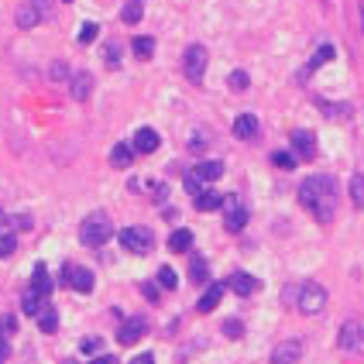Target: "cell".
Returning a JSON list of instances; mask_svg holds the SVG:
<instances>
[{
  "label": "cell",
  "instance_id": "3957f363",
  "mask_svg": "<svg viewBox=\"0 0 364 364\" xmlns=\"http://www.w3.org/2000/svg\"><path fill=\"white\" fill-rule=\"evenodd\" d=\"M295 309L302 316H320L327 309V289L320 282H302L295 289Z\"/></svg>",
  "mask_w": 364,
  "mask_h": 364
},
{
  "label": "cell",
  "instance_id": "8d00e7d4",
  "mask_svg": "<svg viewBox=\"0 0 364 364\" xmlns=\"http://www.w3.org/2000/svg\"><path fill=\"white\" fill-rule=\"evenodd\" d=\"M17 251V237L14 234H0V258H10Z\"/></svg>",
  "mask_w": 364,
  "mask_h": 364
},
{
  "label": "cell",
  "instance_id": "8992f818",
  "mask_svg": "<svg viewBox=\"0 0 364 364\" xmlns=\"http://www.w3.org/2000/svg\"><path fill=\"white\" fill-rule=\"evenodd\" d=\"M220 210H224V227L230 230V234H241L244 227H248V206L241 203V196H224V203H220Z\"/></svg>",
  "mask_w": 364,
  "mask_h": 364
},
{
  "label": "cell",
  "instance_id": "74e56055",
  "mask_svg": "<svg viewBox=\"0 0 364 364\" xmlns=\"http://www.w3.org/2000/svg\"><path fill=\"white\" fill-rule=\"evenodd\" d=\"M185 192H189V196H199V192H203V189H206V182L203 179H196V176H192V172H185Z\"/></svg>",
  "mask_w": 364,
  "mask_h": 364
},
{
  "label": "cell",
  "instance_id": "f907efd6",
  "mask_svg": "<svg viewBox=\"0 0 364 364\" xmlns=\"http://www.w3.org/2000/svg\"><path fill=\"white\" fill-rule=\"evenodd\" d=\"M62 364H76V361H62Z\"/></svg>",
  "mask_w": 364,
  "mask_h": 364
},
{
  "label": "cell",
  "instance_id": "e575fe53",
  "mask_svg": "<svg viewBox=\"0 0 364 364\" xmlns=\"http://www.w3.org/2000/svg\"><path fill=\"white\" fill-rule=\"evenodd\" d=\"M96 35H100V24L87 21V24L80 28V45H93V42H96Z\"/></svg>",
  "mask_w": 364,
  "mask_h": 364
},
{
  "label": "cell",
  "instance_id": "f546056e",
  "mask_svg": "<svg viewBox=\"0 0 364 364\" xmlns=\"http://www.w3.org/2000/svg\"><path fill=\"white\" fill-rule=\"evenodd\" d=\"M351 203H354L358 210H364V176L361 172L351 179Z\"/></svg>",
  "mask_w": 364,
  "mask_h": 364
},
{
  "label": "cell",
  "instance_id": "ffe728a7",
  "mask_svg": "<svg viewBox=\"0 0 364 364\" xmlns=\"http://www.w3.org/2000/svg\"><path fill=\"white\" fill-rule=\"evenodd\" d=\"M134 155H138L134 145H124V141H120V145H113V152H110V165H113V169H131Z\"/></svg>",
  "mask_w": 364,
  "mask_h": 364
},
{
  "label": "cell",
  "instance_id": "7dc6e473",
  "mask_svg": "<svg viewBox=\"0 0 364 364\" xmlns=\"http://www.w3.org/2000/svg\"><path fill=\"white\" fill-rule=\"evenodd\" d=\"M131 364H155V354H138Z\"/></svg>",
  "mask_w": 364,
  "mask_h": 364
},
{
  "label": "cell",
  "instance_id": "7a4b0ae2",
  "mask_svg": "<svg viewBox=\"0 0 364 364\" xmlns=\"http://www.w3.org/2000/svg\"><path fill=\"white\" fill-rule=\"evenodd\" d=\"M110 237H113V224H110L107 213H90V217L80 224V241H83L87 248H103Z\"/></svg>",
  "mask_w": 364,
  "mask_h": 364
},
{
  "label": "cell",
  "instance_id": "52a82bcc",
  "mask_svg": "<svg viewBox=\"0 0 364 364\" xmlns=\"http://www.w3.org/2000/svg\"><path fill=\"white\" fill-rule=\"evenodd\" d=\"M117 237H120L124 251H131V255H148L155 248V234L148 227H124Z\"/></svg>",
  "mask_w": 364,
  "mask_h": 364
},
{
  "label": "cell",
  "instance_id": "d6a6232c",
  "mask_svg": "<svg viewBox=\"0 0 364 364\" xmlns=\"http://www.w3.org/2000/svg\"><path fill=\"white\" fill-rule=\"evenodd\" d=\"M272 165H275V169H285V172H289V169H295V152H275Z\"/></svg>",
  "mask_w": 364,
  "mask_h": 364
},
{
  "label": "cell",
  "instance_id": "bcb514c9",
  "mask_svg": "<svg viewBox=\"0 0 364 364\" xmlns=\"http://www.w3.org/2000/svg\"><path fill=\"white\" fill-rule=\"evenodd\" d=\"M93 364H117V358H110V354H96Z\"/></svg>",
  "mask_w": 364,
  "mask_h": 364
},
{
  "label": "cell",
  "instance_id": "f6af8a7d",
  "mask_svg": "<svg viewBox=\"0 0 364 364\" xmlns=\"http://www.w3.org/2000/svg\"><path fill=\"white\" fill-rule=\"evenodd\" d=\"M141 292H145V299H152V302L158 299V289H155L152 282H145V285H141Z\"/></svg>",
  "mask_w": 364,
  "mask_h": 364
},
{
  "label": "cell",
  "instance_id": "8fae6325",
  "mask_svg": "<svg viewBox=\"0 0 364 364\" xmlns=\"http://www.w3.org/2000/svg\"><path fill=\"white\" fill-rule=\"evenodd\" d=\"M145 330H148L145 316H131V320H124V327L117 330V340H120L124 347H131V344H138V340L145 337Z\"/></svg>",
  "mask_w": 364,
  "mask_h": 364
},
{
  "label": "cell",
  "instance_id": "30bf717a",
  "mask_svg": "<svg viewBox=\"0 0 364 364\" xmlns=\"http://www.w3.org/2000/svg\"><path fill=\"white\" fill-rule=\"evenodd\" d=\"M292 152H295V158H316V134L313 131H292Z\"/></svg>",
  "mask_w": 364,
  "mask_h": 364
},
{
  "label": "cell",
  "instance_id": "4fadbf2b",
  "mask_svg": "<svg viewBox=\"0 0 364 364\" xmlns=\"http://www.w3.org/2000/svg\"><path fill=\"white\" fill-rule=\"evenodd\" d=\"M224 292H227V285H224V282H210V285H206V292L199 295V302H196V309H199V313H213V309L220 306V299H224Z\"/></svg>",
  "mask_w": 364,
  "mask_h": 364
},
{
  "label": "cell",
  "instance_id": "cb8c5ba5",
  "mask_svg": "<svg viewBox=\"0 0 364 364\" xmlns=\"http://www.w3.org/2000/svg\"><path fill=\"white\" fill-rule=\"evenodd\" d=\"M131 52H134L141 62H148V59L155 55V38H148V35H138V38L131 42Z\"/></svg>",
  "mask_w": 364,
  "mask_h": 364
},
{
  "label": "cell",
  "instance_id": "1f68e13d",
  "mask_svg": "<svg viewBox=\"0 0 364 364\" xmlns=\"http://www.w3.org/2000/svg\"><path fill=\"white\" fill-rule=\"evenodd\" d=\"M158 285H162V289H176V285H179V275H176L172 265H162V269H158Z\"/></svg>",
  "mask_w": 364,
  "mask_h": 364
},
{
  "label": "cell",
  "instance_id": "ab89813d",
  "mask_svg": "<svg viewBox=\"0 0 364 364\" xmlns=\"http://www.w3.org/2000/svg\"><path fill=\"white\" fill-rule=\"evenodd\" d=\"M7 224H10L14 230H31V217H28V213H17V217H7Z\"/></svg>",
  "mask_w": 364,
  "mask_h": 364
},
{
  "label": "cell",
  "instance_id": "d590c367",
  "mask_svg": "<svg viewBox=\"0 0 364 364\" xmlns=\"http://www.w3.org/2000/svg\"><path fill=\"white\" fill-rule=\"evenodd\" d=\"M224 337L241 340V337H244V323H241V320H227V323H224Z\"/></svg>",
  "mask_w": 364,
  "mask_h": 364
},
{
  "label": "cell",
  "instance_id": "5bb4252c",
  "mask_svg": "<svg viewBox=\"0 0 364 364\" xmlns=\"http://www.w3.org/2000/svg\"><path fill=\"white\" fill-rule=\"evenodd\" d=\"M302 358V340H282L272 351V364H295Z\"/></svg>",
  "mask_w": 364,
  "mask_h": 364
},
{
  "label": "cell",
  "instance_id": "9a60e30c",
  "mask_svg": "<svg viewBox=\"0 0 364 364\" xmlns=\"http://www.w3.org/2000/svg\"><path fill=\"white\" fill-rule=\"evenodd\" d=\"M227 289L237 292V295H251V292L262 289V282H258L255 275H248V272H234L230 278H227Z\"/></svg>",
  "mask_w": 364,
  "mask_h": 364
},
{
  "label": "cell",
  "instance_id": "c3c4849f",
  "mask_svg": "<svg viewBox=\"0 0 364 364\" xmlns=\"http://www.w3.org/2000/svg\"><path fill=\"white\" fill-rule=\"evenodd\" d=\"M0 234H7V213L0 210Z\"/></svg>",
  "mask_w": 364,
  "mask_h": 364
},
{
  "label": "cell",
  "instance_id": "44dd1931",
  "mask_svg": "<svg viewBox=\"0 0 364 364\" xmlns=\"http://www.w3.org/2000/svg\"><path fill=\"white\" fill-rule=\"evenodd\" d=\"M220 203H224V196H220V192H213V189H203L199 196H192V206H196L199 213H210V210H220Z\"/></svg>",
  "mask_w": 364,
  "mask_h": 364
},
{
  "label": "cell",
  "instance_id": "7c38bea8",
  "mask_svg": "<svg viewBox=\"0 0 364 364\" xmlns=\"http://www.w3.org/2000/svg\"><path fill=\"white\" fill-rule=\"evenodd\" d=\"M134 152L138 155H152V152H158V145H162V138H158V131L155 127H141L138 134H134Z\"/></svg>",
  "mask_w": 364,
  "mask_h": 364
},
{
  "label": "cell",
  "instance_id": "484cf974",
  "mask_svg": "<svg viewBox=\"0 0 364 364\" xmlns=\"http://www.w3.org/2000/svg\"><path fill=\"white\" fill-rule=\"evenodd\" d=\"M189 278H192L196 285H210V265H206V258H196V255H192V262H189Z\"/></svg>",
  "mask_w": 364,
  "mask_h": 364
},
{
  "label": "cell",
  "instance_id": "ee69618b",
  "mask_svg": "<svg viewBox=\"0 0 364 364\" xmlns=\"http://www.w3.org/2000/svg\"><path fill=\"white\" fill-rule=\"evenodd\" d=\"M10 361V344H7V337H0V364Z\"/></svg>",
  "mask_w": 364,
  "mask_h": 364
},
{
  "label": "cell",
  "instance_id": "4316f807",
  "mask_svg": "<svg viewBox=\"0 0 364 364\" xmlns=\"http://www.w3.org/2000/svg\"><path fill=\"white\" fill-rule=\"evenodd\" d=\"M189 248H192V230L182 227V230H176V234L169 237V251H172V255H185Z\"/></svg>",
  "mask_w": 364,
  "mask_h": 364
},
{
  "label": "cell",
  "instance_id": "60d3db41",
  "mask_svg": "<svg viewBox=\"0 0 364 364\" xmlns=\"http://www.w3.org/2000/svg\"><path fill=\"white\" fill-rule=\"evenodd\" d=\"M100 347H103V344H100V337H87V340L80 344V351H83V354H100Z\"/></svg>",
  "mask_w": 364,
  "mask_h": 364
},
{
  "label": "cell",
  "instance_id": "9c48e42d",
  "mask_svg": "<svg viewBox=\"0 0 364 364\" xmlns=\"http://www.w3.org/2000/svg\"><path fill=\"white\" fill-rule=\"evenodd\" d=\"M42 17H45V10H42L35 0L21 3V7H17V14H14V21H17V28H21V31H31V28H38V24H42Z\"/></svg>",
  "mask_w": 364,
  "mask_h": 364
},
{
  "label": "cell",
  "instance_id": "836d02e7",
  "mask_svg": "<svg viewBox=\"0 0 364 364\" xmlns=\"http://www.w3.org/2000/svg\"><path fill=\"white\" fill-rule=\"evenodd\" d=\"M227 83H230V90H237V93H244L248 87H251V80H248V73H244V69H234Z\"/></svg>",
  "mask_w": 364,
  "mask_h": 364
},
{
  "label": "cell",
  "instance_id": "ba28073f",
  "mask_svg": "<svg viewBox=\"0 0 364 364\" xmlns=\"http://www.w3.org/2000/svg\"><path fill=\"white\" fill-rule=\"evenodd\" d=\"M62 282H66L69 289L83 292V295H87V292H93V272H90V269H80V265H73V262L62 269Z\"/></svg>",
  "mask_w": 364,
  "mask_h": 364
},
{
  "label": "cell",
  "instance_id": "83f0119b",
  "mask_svg": "<svg viewBox=\"0 0 364 364\" xmlns=\"http://www.w3.org/2000/svg\"><path fill=\"white\" fill-rule=\"evenodd\" d=\"M316 107H320L327 117H337V120H347V117H351V103H327V100H316Z\"/></svg>",
  "mask_w": 364,
  "mask_h": 364
},
{
  "label": "cell",
  "instance_id": "2e32d148",
  "mask_svg": "<svg viewBox=\"0 0 364 364\" xmlns=\"http://www.w3.org/2000/svg\"><path fill=\"white\" fill-rule=\"evenodd\" d=\"M234 138L255 141V138H258V117H255V113H241V117L234 120Z\"/></svg>",
  "mask_w": 364,
  "mask_h": 364
},
{
  "label": "cell",
  "instance_id": "816d5d0a",
  "mask_svg": "<svg viewBox=\"0 0 364 364\" xmlns=\"http://www.w3.org/2000/svg\"><path fill=\"white\" fill-rule=\"evenodd\" d=\"M62 3H73V0H62Z\"/></svg>",
  "mask_w": 364,
  "mask_h": 364
},
{
  "label": "cell",
  "instance_id": "d4e9b609",
  "mask_svg": "<svg viewBox=\"0 0 364 364\" xmlns=\"http://www.w3.org/2000/svg\"><path fill=\"white\" fill-rule=\"evenodd\" d=\"M141 17H145V0H124L120 21H124V24H138Z\"/></svg>",
  "mask_w": 364,
  "mask_h": 364
},
{
  "label": "cell",
  "instance_id": "7402d4cb",
  "mask_svg": "<svg viewBox=\"0 0 364 364\" xmlns=\"http://www.w3.org/2000/svg\"><path fill=\"white\" fill-rule=\"evenodd\" d=\"M196 179H203V182H217L220 176H224V162H199L196 169H189Z\"/></svg>",
  "mask_w": 364,
  "mask_h": 364
},
{
  "label": "cell",
  "instance_id": "6da1fadb",
  "mask_svg": "<svg viewBox=\"0 0 364 364\" xmlns=\"http://www.w3.org/2000/svg\"><path fill=\"white\" fill-rule=\"evenodd\" d=\"M299 203L320 224H334V217H337V182L330 176H309L299 185Z\"/></svg>",
  "mask_w": 364,
  "mask_h": 364
},
{
  "label": "cell",
  "instance_id": "ac0fdd59",
  "mask_svg": "<svg viewBox=\"0 0 364 364\" xmlns=\"http://www.w3.org/2000/svg\"><path fill=\"white\" fill-rule=\"evenodd\" d=\"M45 306H48V299H45L42 292H35V289H24V295H21V313H24V316H38Z\"/></svg>",
  "mask_w": 364,
  "mask_h": 364
},
{
  "label": "cell",
  "instance_id": "7bdbcfd3",
  "mask_svg": "<svg viewBox=\"0 0 364 364\" xmlns=\"http://www.w3.org/2000/svg\"><path fill=\"white\" fill-rule=\"evenodd\" d=\"M189 152H206V134H192V141H189Z\"/></svg>",
  "mask_w": 364,
  "mask_h": 364
},
{
  "label": "cell",
  "instance_id": "b9f144b4",
  "mask_svg": "<svg viewBox=\"0 0 364 364\" xmlns=\"http://www.w3.org/2000/svg\"><path fill=\"white\" fill-rule=\"evenodd\" d=\"M14 330H17V320H14V316H3V320H0V337H10Z\"/></svg>",
  "mask_w": 364,
  "mask_h": 364
},
{
  "label": "cell",
  "instance_id": "5b68a950",
  "mask_svg": "<svg viewBox=\"0 0 364 364\" xmlns=\"http://www.w3.org/2000/svg\"><path fill=\"white\" fill-rule=\"evenodd\" d=\"M337 347H340L344 354L361 358L364 354V323L361 320H347V323L340 327V334H337Z\"/></svg>",
  "mask_w": 364,
  "mask_h": 364
},
{
  "label": "cell",
  "instance_id": "277c9868",
  "mask_svg": "<svg viewBox=\"0 0 364 364\" xmlns=\"http://www.w3.org/2000/svg\"><path fill=\"white\" fill-rule=\"evenodd\" d=\"M206 62H210L206 45H189V48H185V55H182V73H185V80H189L192 87L203 83V76H206Z\"/></svg>",
  "mask_w": 364,
  "mask_h": 364
},
{
  "label": "cell",
  "instance_id": "f35d334b",
  "mask_svg": "<svg viewBox=\"0 0 364 364\" xmlns=\"http://www.w3.org/2000/svg\"><path fill=\"white\" fill-rule=\"evenodd\" d=\"M48 76H52L55 83H62V80H73V76H69V66H66V62H52Z\"/></svg>",
  "mask_w": 364,
  "mask_h": 364
},
{
  "label": "cell",
  "instance_id": "4dcf8cb0",
  "mask_svg": "<svg viewBox=\"0 0 364 364\" xmlns=\"http://www.w3.org/2000/svg\"><path fill=\"white\" fill-rule=\"evenodd\" d=\"M103 62H107L110 69L120 66V45H117V42H107V45H103Z\"/></svg>",
  "mask_w": 364,
  "mask_h": 364
},
{
  "label": "cell",
  "instance_id": "e0dca14e",
  "mask_svg": "<svg viewBox=\"0 0 364 364\" xmlns=\"http://www.w3.org/2000/svg\"><path fill=\"white\" fill-rule=\"evenodd\" d=\"M69 93H73V100L87 103L90 93H93V76L90 73H73V80H69Z\"/></svg>",
  "mask_w": 364,
  "mask_h": 364
},
{
  "label": "cell",
  "instance_id": "681fc988",
  "mask_svg": "<svg viewBox=\"0 0 364 364\" xmlns=\"http://www.w3.org/2000/svg\"><path fill=\"white\" fill-rule=\"evenodd\" d=\"M361 28H364V7H361Z\"/></svg>",
  "mask_w": 364,
  "mask_h": 364
},
{
  "label": "cell",
  "instance_id": "d6986e66",
  "mask_svg": "<svg viewBox=\"0 0 364 364\" xmlns=\"http://www.w3.org/2000/svg\"><path fill=\"white\" fill-rule=\"evenodd\" d=\"M330 59H337V48H334V45H320V48H316V55L306 62V69H302V80H306V76H313V73H316L320 66H327Z\"/></svg>",
  "mask_w": 364,
  "mask_h": 364
},
{
  "label": "cell",
  "instance_id": "603a6c76",
  "mask_svg": "<svg viewBox=\"0 0 364 364\" xmlns=\"http://www.w3.org/2000/svg\"><path fill=\"white\" fill-rule=\"evenodd\" d=\"M31 289L42 292L45 299L52 295V278H48V269L45 265H35V275H31Z\"/></svg>",
  "mask_w": 364,
  "mask_h": 364
},
{
  "label": "cell",
  "instance_id": "f1b7e54d",
  "mask_svg": "<svg viewBox=\"0 0 364 364\" xmlns=\"http://www.w3.org/2000/svg\"><path fill=\"white\" fill-rule=\"evenodd\" d=\"M38 327H42V334H55V330H59V316H55L52 306H45V309L38 313Z\"/></svg>",
  "mask_w": 364,
  "mask_h": 364
}]
</instances>
